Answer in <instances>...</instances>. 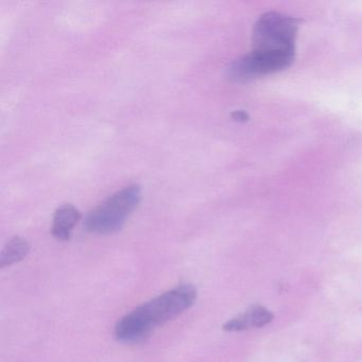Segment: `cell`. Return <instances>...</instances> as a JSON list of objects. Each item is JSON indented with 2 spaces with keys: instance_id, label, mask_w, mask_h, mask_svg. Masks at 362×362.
Returning <instances> with one entry per match:
<instances>
[{
  "instance_id": "obj_1",
  "label": "cell",
  "mask_w": 362,
  "mask_h": 362,
  "mask_svg": "<svg viewBox=\"0 0 362 362\" xmlns=\"http://www.w3.org/2000/svg\"><path fill=\"white\" fill-rule=\"evenodd\" d=\"M298 21L277 12L262 14L253 30V50L230 64L228 77L245 82L279 73L296 56Z\"/></svg>"
},
{
  "instance_id": "obj_2",
  "label": "cell",
  "mask_w": 362,
  "mask_h": 362,
  "mask_svg": "<svg viewBox=\"0 0 362 362\" xmlns=\"http://www.w3.org/2000/svg\"><path fill=\"white\" fill-rule=\"evenodd\" d=\"M198 296L192 284H182L127 313L115 326V337L124 343L145 340L154 328L175 319L194 304Z\"/></svg>"
},
{
  "instance_id": "obj_3",
  "label": "cell",
  "mask_w": 362,
  "mask_h": 362,
  "mask_svg": "<svg viewBox=\"0 0 362 362\" xmlns=\"http://www.w3.org/2000/svg\"><path fill=\"white\" fill-rule=\"evenodd\" d=\"M141 189L130 185L112 194L103 204L93 209L86 217L84 226L88 232L113 234L124 228L127 218L141 202Z\"/></svg>"
},
{
  "instance_id": "obj_4",
  "label": "cell",
  "mask_w": 362,
  "mask_h": 362,
  "mask_svg": "<svg viewBox=\"0 0 362 362\" xmlns=\"http://www.w3.org/2000/svg\"><path fill=\"white\" fill-rule=\"evenodd\" d=\"M273 313L260 305H255L247 309L238 317H233L223 325L226 332H243L250 328H259L268 325L272 322Z\"/></svg>"
},
{
  "instance_id": "obj_5",
  "label": "cell",
  "mask_w": 362,
  "mask_h": 362,
  "mask_svg": "<svg viewBox=\"0 0 362 362\" xmlns=\"http://www.w3.org/2000/svg\"><path fill=\"white\" fill-rule=\"evenodd\" d=\"M80 219H81V213L74 205H61L54 213L52 235L59 240H69L71 232Z\"/></svg>"
},
{
  "instance_id": "obj_6",
  "label": "cell",
  "mask_w": 362,
  "mask_h": 362,
  "mask_svg": "<svg viewBox=\"0 0 362 362\" xmlns=\"http://www.w3.org/2000/svg\"><path fill=\"white\" fill-rule=\"evenodd\" d=\"M30 251V245L23 237L16 236L10 239L1 254H0V268L12 266L16 262H22Z\"/></svg>"
},
{
  "instance_id": "obj_7",
  "label": "cell",
  "mask_w": 362,
  "mask_h": 362,
  "mask_svg": "<svg viewBox=\"0 0 362 362\" xmlns=\"http://www.w3.org/2000/svg\"><path fill=\"white\" fill-rule=\"evenodd\" d=\"M233 116H234L235 119H243V118L247 117L245 112H236V113L233 114Z\"/></svg>"
}]
</instances>
